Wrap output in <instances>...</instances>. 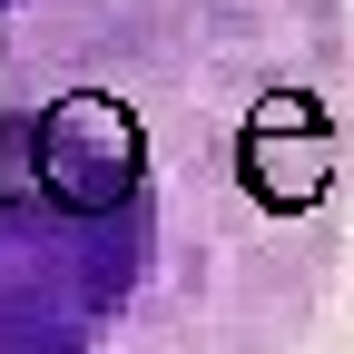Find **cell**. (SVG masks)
Segmentation results:
<instances>
[{
	"label": "cell",
	"mask_w": 354,
	"mask_h": 354,
	"mask_svg": "<svg viewBox=\"0 0 354 354\" xmlns=\"http://www.w3.org/2000/svg\"><path fill=\"white\" fill-rule=\"evenodd\" d=\"M354 256V0H0V354H315Z\"/></svg>",
	"instance_id": "cell-1"
}]
</instances>
